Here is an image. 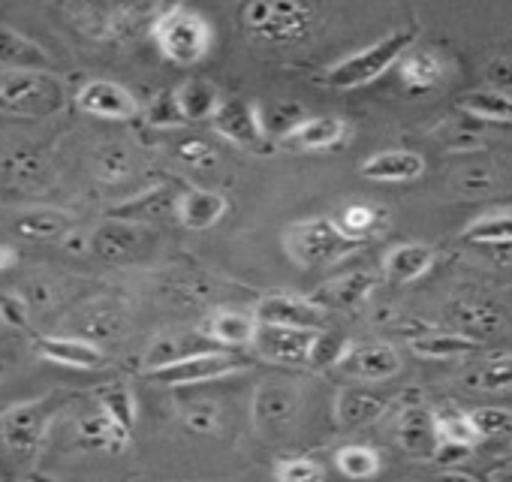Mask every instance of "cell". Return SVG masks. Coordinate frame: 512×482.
<instances>
[{"label": "cell", "mask_w": 512, "mask_h": 482, "mask_svg": "<svg viewBox=\"0 0 512 482\" xmlns=\"http://www.w3.org/2000/svg\"><path fill=\"white\" fill-rule=\"evenodd\" d=\"M431 263H434V248H428V245H398V248H392L389 254H386V263H383V269H386V278L389 281H395V284H410V281H416V278H422L428 269H431Z\"/></svg>", "instance_id": "obj_34"}, {"label": "cell", "mask_w": 512, "mask_h": 482, "mask_svg": "<svg viewBox=\"0 0 512 482\" xmlns=\"http://www.w3.org/2000/svg\"><path fill=\"white\" fill-rule=\"evenodd\" d=\"M61 245H64V251H67V254H85V251L91 248V238H88L85 232L73 229V232L61 241Z\"/></svg>", "instance_id": "obj_55"}, {"label": "cell", "mask_w": 512, "mask_h": 482, "mask_svg": "<svg viewBox=\"0 0 512 482\" xmlns=\"http://www.w3.org/2000/svg\"><path fill=\"white\" fill-rule=\"evenodd\" d=\"M73 232V217L61 208H28L13 217V235L37 245H52L64 241Z\"/></svg>", "instance_id": "obj_19"}, {"label": "cell", "mask_w": 512, "mask_h": 482, "mask_svg": "<svg viewBox=\"0 0 512 482\" xmlns=\"http://www.w3.org/2000/svg\"><path fill=\"white\" fill-rule=\"evenodd\" d=\"M52 413H55L52 398H37L10 407L0 416V455H7V461L16 467H28L46 440Z\"/></svg>", "instance_id": "obj_5"}, {"label": "cell", "mask_w": 512, "mask_h": 482, "mask_svg": "<svg viewBox=\"0 0 512 482\" xmlns=\"http://www.w3.org/2000/svg\"><path fill=\"white\" fill-rule=\"evenodd\" d=\"M434 425H437L440 443H452V446H464V449H473L479 443L470 416L464 410H458V407H440V410H434Z\"/></svg>", "instance_id": "obj_40"}, {"label": "cell", "mask_w": 512, "mask_h": 482, "mask_svg": "<svg viewBox=\"0 0 512 482\" xmlns=\"http://www.w3.org/2000/svg\"><path fill=\"white\" fill-rule=\"evenodd\" d=\"M356 248L359 245H353V241H347L335 229L332 217H308V220H296L293 226L284 229V251L302 269L338 263L347 254H353Z\"/></svg>", "instance_id": "obj_6"}, {"label": "cell", "mask_w": 512, "mask_h": 482, "mask_svg": "<svg viewBox=\"0 0 512 482\" xmlns=\"http://www.w3.org/2000/svg\"><path fill=\"white\" fill-rule=\"evenodd\" d=\"M172 97H175L181 121H211L223 100L220 88L211 85L208 79H187L172 91Z\"/></svg>", "instance_id": "obj_30"}, {"label": "cell", "mask_w": 512, "mask_h": 482, "mask_svg": "<svg viewBox=\"0 0 512 482\" xmlns=\"http://www.w3.org/2000/svg\"><path fill=\"white\" fill-rule=\"evenodd\" d=\"M88 238H91L88 251L94 257H100L103 263H112V266L145 263L157 248V235L145 223H133V220H121V217L106 220Z\"/></svg>", "instance_id": "obj_9"}, {"label": "cell", "mask_w": 512, "mask_h": 482, "mask_svg": "<svg viewBox=\"0 0 512 482\" xmlns=\"http://www.w3.org/2000/svg\"><path fill=\"white\" fill-rule=\"evenodd\" d=\"M455 187L461 193H467V196H485L494 187V175L485 166H467V169L458 172Z\"/></svg>", "instance_id": "obj_51"}, {"label": "cell", "mask_w": 512, "mask_h": 482, "mask_svg": "<svg viewBox=\"0 0 512 482\" xmlns=\"http://www.w3.org/2000/svg\"><path fill=\"white\" fill-rule=\"evenodd\" d=\"M28 317H31V308H28V302L19 293H4V296H0V320H4L7 326L22 329V326H28Z\"/></svg>", "instance_id": "obj_52"}, {"label": "cell", "mask_w": 512, "mask_h": 482, "mask_svg": "<svg viewBox=\"0 0 512 482\" xmlns=\"http://www.w3.org/2000/svg\"><path fill=\"white\" fill-rule=\"evenodd\" d=\"M256 317L253 311H241V308H220L214 311L205 326H202V335L214 344H229V347H244L253 341L256 335Z\"/></svg>", "instance_id": "obj_29"}, {"label": "cell", "mask_w": 512, "mask_h": 482, "mask_svg": "<svg viewBox=\"0 0 512 482\" xmlns=\"http://www.w3.org/2000/svg\"><path fill=\"white\" fill-rule=\"evenodd\" d=\"M94 169H97V178H103L109 184L124 181L133 169V151L124 142H106L94 154Z\"/></svg>", "instance_id": "obj_43"}, {"label": "cell", "mask_w": 512, "mask_h": 482, "mask_svg": "<svg viewBox=\"0 0 512 482\" xmlns=\"http://www.w3.org/2000/svg\"><path fill=\"white\" fill-rule=\"evenodd\" d=\"M238 368H241V362L232 353L208 350V353L172 362L166 368L148 371V380H154L160 386H202V383L220 380V377H226V374H232Z\"/></svg>", "instance_id": "obj_11"}, {"label": "cell", "mask_w": 512, "mask_h": 482, "mask_svg": "<svg viewBox=\"0 0 512 482\" xmlns=\"http://www.w3.org/2000/svg\"><path fill=\"white\" fill-rule=\"evenodd\" d=\"M485 76L491 82L494 91H503L512 97V58H500V61H491L485 67Z\"/></svg>", "instance_id": "obj_54"}, {"label": "cell", "mask_w": 512, "mask_h": 482, "mask_svg": "<svg viewBox=\"0 0 512 482\" xmlns=\"http://www.w3.org/2000/svg\"><path fill=\"white\" fill-rule=\"evenodd\" d=\"M335 464L341 470V476L353 479V482H365L374 479L380 473V455L365 446V443H347L335 452Z\"/></svg>", "instance_id": "obj_39"}, {"label": "cell", "mask_w": 512, "mask_h": 482, "mask_svg": "<svg viewBox=\"0 0 512 482\" xmlns=\"http://www.w3.org/2000/svg\"><path fill=\"white\" fill-rule=\"evenodd\" d=\"M410 350L422 359H461L479 350V341L464 338L458 332H419L410 338Z\"/></svg>", "instance_id": "obj_32"}, {"label": "cell", "mask_w": 512, "mask_h": 482, "mask_svg": "<svg viewBox=\"0 0 512 482\" xmlns=\"http://www.w3.org/2000/svg\"><path fill=\"white\" fill-rule=\"evenodd\" d=\"M422 172H425V157L407 148L380 151L362 163V175L368 181H413Z\"/></svg>", "instance_id": "obj_28"}, {"label": "cell", "mask_w": 512, "mask_h": 482, "mask_svg": "<svg viewBox=\"0 0 512 482\" xmlns=\"http://www.w3.org/2000/svg\"><path fill=\"white\" fill-rule=\"evenodd\" d=\"M386 398L374 389H365V386H347L341 389L338 401H335V419L341 428H365L371 422H377L386 410Z\"/></svg>", "instance_id": "obj_23"}, {"label": "cell", "mask_w": 512, "mask_h": 482, "mask_svg": "<svg viewBox=\"0 0 512 482\" xmlns=\"http://www.w3.org/2000/svg\"><path fill=\"white\" fill-rule=\"evenodd\" d=\"M208 350H217L214 341H208L205 335H196V332L160 335V338H154V344L145 350V374H148V371H157V368H166V365H172V362H181V359L208 353Z\"/></svg>", "instance_id": "obj_27"}, {"label": "cell", "mask_w": 512, "mask_h": 482, "mask_svg": "<svg viewBox=\"0 0 512 482\" xmlns=\"http://www.w3.org/2000/svg\"><path fill=\"white\" fill-rule=\"evenodd\" d=\"M398 443L407 455L416 458H434L440 437H437V425H434V410L413 404L401 413L398 419Z\"/></svg>", "instance_id": "obj_21"}, {"label": "cell", "mask_w": 512, "mask_h": 482, "mask_svg": "<svg viewBox=\"0 0 512 482\" xmlns=\"http://www.w3.org/2000/svg\"><path fill=\"white\" fill-rule=\"evenodd\" d=\"M464 238L485 248H512V208H500L476 217L464 229Z\"/></svg>", "instance_id": "obj_36"}, {"label": "cell", "mask_w": 512, "mask_h": 482, "mask_svg": "<svg viewBox=\"0 0 512 482\" xmlns=\"http://www.w3.org/2000/svg\"><path fill=\"white\" fill-rule=\"evenodd\" d=\"M67 287L58 275H34L31 281H25V290L19 293L28 308H37V311H46V308H55L61 299H64Z\"/></svg>", "instance_id": "obj_44"}, {"label": "cell", "mask_w": 512, "mask_h": 482, "mask_svg": "<svg viewBox=\"0 0 512 482\" xmlns=\"http://www.w3.org/2000/svg\"><path fill=\"white\" fill-rule=\"evenodd\" d=\"M0 70L7 73H49L52 58L46 49L25 34L0 25Z\"/></svg>", "instance_id": "obj_20"}, {"label": "cell", "mask_w": 512, "mask_h": 482, "mask_svg": "<svg viewBox=\"0 0 512 482\" xmlns=\"http://www.w3.org/2000/svg\"><path fill=\"white\" fill-rule=\"evenodd\" d=\"M416 43V31H392L389 37L371 43L368 49L344 58L341 64H335L329 73H326V85L332 88H341V91H350V88H362L374 79H380L389 67H395L401 61V55L407 49H413Z\"/></svg>", "instance_id": "obj_7"}, {"label": "cell", "mask_w": 512, "mask_h": 482, "mask_svg": "<svg viewBox=\"0 0 512 482\" xmlns=\"http://www.w3.org/2000/svg\"><path fill=\"white\" fill-rule=\"evenodd\" d=\"M67 329L73 338H82L100 347V341H118L127 332V311L109 299L91 302L67 320Z\"/></svg>", "instance_id": "obj_13"}, {"label": "cell", "mask_w": 512, "mask_h": 482, "mask_svg": "<svg viewBox=\"0 0 512 482\" xmlns=\"http://www.w3.org/2000/svg\"><path fill=\"white\" fill-rule=\"evenodd\" d=\"M211 124L226 142H232L238 148H247V151L269 148V136L263 130V112H260V106L244 97H223Z\"/></svg>", "instance_id": "obj_10"}, {"label": "cell", "mask_w": 512, "mask_h": 482, "mask_svg": "<svg viewBox=\"0 0 512 482\" xmlns=\"http://www.w3.org/2000/svg\"><path fill=\"white\" fill-rule=\"evenodd\" d=\"M380 217H383V211H377L374 205L353 202V205L341 208L338 217H332V223H335V229H338L347 241H353V245H362V241L377 229Z\"/></svg>", "instance_id": "obj_37"}, {"label": "cell", "mask_w": 512, "mask_h": 482, "mask_svg": "<svg viewBox=\"0 0 512 482\" xmlns=\"http://www.w3.org/2000/svg\"><path fill=\"white\" fill-rule=\"evenodd\" d=\"M76 437L79 443L91 446V449H100V452H121L130 440V431L121 428L115 419H109L103 410L91 413V416H82L79 425H76Z\"/></svg>", "instance_id": "obj_33"}, {"label": "cell", "mask_w": 512, "mask_h": 482, "mask_svg": "<svg viewBox=\"0 0 512 482\" xmlns=\"http://www.w3.org/2000/svg\"><path fill=\"white\" fill-rule=\"evenodd\" d=\"M175 214H178L181 226H187L193 232L211 229L226 214V196L214 193V190H202V187L184 190L175 202Z\"/></svg>", "instance_id": "obj_25"}, {"label": "cell", "mask_w": 512, "mask_h": 482, "mask_svg": "<svg viewBox=\"0 0 512 482\" xmlns=\"http://www.w3.org/2000/svg\"><path fill=\"white\" fill-rule=\"evenodd\" d=\"M13 371V356L7 350H0V380H7Z\"/></svg>", "instance_id": "obj_57"}, {"label": "cell", "mask_w": 512, "mask_h": 482, "mask_svg": "<svg viewBox=\"0 0 512 482\" xmlns=\"http://www.w3.org/2000/svg\"><path fill=\"white\" fill-rule=\"evenodd\" d=\"M299 121H305V112H302V106H296V103H281V106H272L266 115H263V130H266V136L272 139H284Z\"/></svg>", "instance_id": "obj_50"}, {"label": "cell", "mask_w": 512, "mask_h": 482, "mask_svg": "<svg viewBox=\"0 0 512 482\" xmlns=\"http://www.w3.org/2000/svg\"><path fill=\"white\" fill-rule=\"evenodd\" d=\"M458 109L476 121H497V124H512V97L494 88L470 91L458 100Z\"/></svg>", "instance_id": "obj_35"}, {"label": "cell", "mask_w": 512, "mask_h": 482, "mask_svg": "<svg viewBox=\"0 0 512 482\" xmlns=\"http://www.w3.org/2000/svg\"><path fill=\"white\" fill-rule=\"evenodd\" d=\"M76 106L85 115L94 118H109V121H130L139 115V100L118 82L109 79H94L76 94Z\"/></svg>", "instance_id": "obj_14"}, {"label": "cell", "mask_w": 512, "mask_h": 482, "mask_svg": "<svg viewBox=\"0 0 512 482\" xmlns=\"http://www.w3.org/2000/svg\"><path fill=\"white\" fill-rule=\"evenodd\" d=\"M341 368L356 380L380 383L401 371V359L389 344H362V347L347 350V356L341 359Z\"/></svg>", "instance_id": "obj_17"}, {"label": "cell", "mask_w": 512, "mask_h": 482, "mask_svg": "<svg viewBox=\"0 0 512 482\" xmlns=\"http://www.w3.org/2000/svg\"><path fill=\"white\" fill-rule=\"evenodd\" d=\"M0 172H4L19 187H37V184H43L49 178L46 163L40 160V154L25 151V148L22 151H10L4 157V163H0Z\"/></svg>", "instance_id": "obj_41"}, {"label": "cell", "mask_w": 512, "mask_h": 482, "mask_svg": "<svg viewBox=\"0 0 512 482\" xmlns=\"http://www.w3.org/2000/svg\"><path fill=\"white\" fill-rule=\"evenodd\" d=\"M467 416H470L479 440H497V437L512 434V410H506V407H479Z\"/></svg>", "instance_id": "obj_45"}, {"label": "cell", "mask_w": 512, "mask_h": 482, "mask_svg": "<svg viewBox=\"0 0 512 482\" xmlns=\"http://www.w3.org/2000/svg\"><path fill=\"white\" fill-rule=\"evenodd\" d=\"M175 157H178V163H184V166L193 169V172H211V169H217V163H220L217 148H214L208 139H199V136H190V139L178 142Z\"/></svg>", "instance_id": "obj_46"}, {"label": "cell", "mask_w": 512, "mask_h": 482, "mask_svg": "<svg viewBox=\"0 0 512 482\" xmlns=\"http://www.w3.org/2000/svg\"><path fill=\"white\" fill-rule=\"evenodd\" d=\"M302 389L287 380H266L256 386L250 401V419L253 428L263 440H281L287 437L302 413Z\"/></svg>", "instance_id": "obj_8"}, {"label": "cell", "mask_w": 512, "mask_h": 482, "mask_svg": "<svg viewBox=\"0 0 512 482\" xmlns=\"http://www.w3.org/2000/svg\"><path fill=\"white\" fill-rule=\"evenodd\" d=\"M16 266V251L10 245H0V272H7Z\"/></svg>", "instance_id": "obj_56"}, {"label": "cell", "mask_w": 512, "mask_h": 482, "mask_svg": "<svg viewBox=\"0 0 512 482\" xmlns=\"http://www.w3.org/2000/svg\"><path fill=\"white\" fill-rule=\"evenodd\" d=\"M181 422L190 434L217 437L223 431V407L217 401H190L181 407Z\"/></svg>", "instance_id": "obj_42"}, {"label": "cell", "mask_w": 512, "mask_h": 482, "mask_svg": "<svg viewBox=\"0 0 512 482\" xmlns=\"http://www.w3.org/2000/svg\"><path fill=\"white\" fill-rule=\"evenodd\" d=\"M398 76L410 94L434 91L446 79V58L434 49H407L398 61Z\"/></svg>", "instance_id": "obj_22"}, {"label": "cell", "mask_w": 512, "mask_h": 482, "mask_svg": "<svg viewBox=\"0 0 512 482\" xmlns=\"http://www.w3.org/2000/svg\"><path fill=\"white\" fill-rule=\"evenodd\" d=\"M67 91L52 73H4L0 76V112L16 118H52L64 109Z\"/></svg>", "instance_id": "obj_4"}, {"label": "cell", "mask_w": 512, "mask_h": 482, "mask_svg": "<svg viewBox=\"0 0 512 482\" xmlns=\"http://www.w3.org/2000/svg\"><path fill=\"white\" fill-rule=\"evenodd\" d=\"M256 323L263 326H287V329H305V332H320L326 323V311H320L311 299L302 296H266L253 311Z\"/></svg>", "instance_id": "obj_12"}, {"label": "cell", "mask_w": 512, "mask_h": 482, "mask_svg": "<svg viewBox=\"0 0 512 482\" xmlns=\"http://www.w3.org/2000/svg\"><path fill=\"white\" fill-rule=\"evenodd\" d=\"M148 121H151V124H157V127L181 124V115H178L175 97H172V94H157V97L148 103Z\"/></svg>", "instance_id": "obj_53"}, {"label": "cell", "mask_w": 512, "mask_h": 482, "mask_svg": "<svg viewBox=\"0 0 512 482\" xmlns=\"http://www.w3.org/2000/svg\"><path fill=\"white\" fill-rule=\"evenodd\" d=\"M377 287V278L371 272H350V275H341L329 284H323L314 296H308L320 311H350V308H359L371 290Z\"/></svg>", "instance_id": "obj_18"}, {"label": "cell", "mask_w": 512, "mask_h": 482, "mask_svg": "<svg viewBox=\"0 0 512 482\" xmlns=\"http://www.w3.org/2000/svg\"><path fill=\"white\" fill-rule=\"evenodd\" d=\"M443 136V145L452 148V151H470V148H479L482 145V121L470 118L461 112L458 121H446V127L440 130Z\"/></svg>", "instance_id": "obj_48"}, {"label": "cell", "mask_w": 512, "mask_h": 482, "mask_svg": "<svg viewBox=\"0 0 512 482\" xmlns=\"http://www.w3.org/2000/svg\"><path fill=\"white\" fill-rule=\"evenodd\" d=\"M61 13L88 40H94V43H121V40H130L145 22H154L157 7H151V4H97V0H76V4H64Z\"/></svg>", "instance_id": "obj_3"}, {"label": "cell", "mask_w": 512, "mask_h": 482, "mask_svg": "<svg viewBox=\"0 0 512 482\" xmlns=\"http://www.w3.org/2000/svg\"><path fill=\"white\" fill-rule=\"evenodd\" d=\"M151 40L160 55L178 67L199 64L211 49V25L190 7H166L151 22Z\"/></svg>", "instance_id": "obj_2"}, {"label": "cell", "mask_w": 512, "mask_h": 482, "mask_svg": "<svg viewBox=\"0 0 512 482\" xmlns=\"http://www.w3.org/2000/svg\"><path fill=\"white\" fill-rule=\"evenodd\" d=\"M500 476H506V479H512V458L506 461V467L500 470Z\"/></svg>", "instance_id": "obj_58"}, {"label": "cell", "mask_w": 512, "mask_h": 482, "mask_svg": "<svg viewBox=\"0 0 512 482\" xmlns=\"http://www.w3.org/2000/svg\"><path fill=\"white\" fill-rule=\"evenodd\" d=\"M34 350L40 359L64 365V368L94 371V368H103V362H106V353L97 344H88V341L73 338V335H40L34 341Z\"/></svg>", "instance_id": "obj_16"}, {"label": "cell", "mask_w": 512, "mask_h": 482, "mask_svg": "<svg viewBox=\"0 0 512 482\" xmlns=\"http://www.w3.org/2000/svg\"><path fill=\"white\" fill-rule=\"evenodd\" d=\"M347 136V124L338 115H314L299 121L281 142L299 151H323V148H335L341 145Z\"/></svg>", "instance_id": "obj_24"}, {"label": "cell", "mask_w": 512, "mask_h": 482, "mask_svg": "<svg viewBox=\"0 0 512 482\" xmlns=\"http://www.w3.org/2000/svg\"><path fill=\"white\" fill-rule=\"evenodd\" d=\"M452 326L458 335L473 338V341H485L491 335H497L503 329V314L488 305V302H476V299H458L449 308Z\"/></svg>", "instance_id": "obj_26"}, {"label": "cell", "mask_w": 512, "mask_h": 482, "mask_svg": "<svg viewBox=\"0 0 512 482\" xmlns=\"http://www.w3.org/2000/svg\"><path fill=\"white\" fill-rule=\"evenodd\" d=\"M97 404H100V410L109 419H115L121 428L133 431L136 416H139V407H136V395L130 392V386H124V383H106V386H100L97 389Z\"/></svg>", "instance_id": "obj_38"}, {"label": "cell", "mask_w": 512, "mask_h": 482, "mask_svg": "<svg viewBox=\"0 0 512 482\" xmlns=\"http://www.w3.org/2000/svg\"><path fill=\"white\" fill-rule=\"evenodd\" d=\"M314 332L305 329H287V326H256V335L250 347L269 362L278 365H305L308 350H311Z\"/></svg>", "instance_id": "obj_15"}, {"label": "cell", "mask_w": 512, "mask_h": 482, "mask_svg": "<svg viewBox=\"0 0 512 482\" xmlns=\"http://www.w3.org/2000/svg\"><path fill=\"white\" fill-rule=\"evenodd\" d=\"M275 482H323V464L314 458H281L272 467Z\"/></svg>", "instance_id": "obj_49"}, {"label": "cell", "mask_w": 512, "mask_h": 482, "mask_svg": "<svg viewBox=\"0 0 512 482\" xmlns=\"http://www.w3.org/2000/svg\"><path fill=\"white\" fill-rule=\"evenodd\" d=\"M314 7L299 0H253L241 10V31L260 46H299L314 31Z\"/></svg>", "instance_id": "obj_1"}, {"label": "cell", "mask_w": 512, "mask_h": 482, "mask_svg": "<svg viewBox=\"0 0 512 482\" xmlns=\"http://www.w3.org/2000/svg\"><path fill=\"white\" fill-rule=\"evenodd\" d=\"M464 386L470 392H506L512 389V353H494L479 359L464 371Z\"/></svg>", "instance_id": "obj_31"}, {"label": "cell", "mask_w": 512, "mask_h": 482, "mask_svg": "<svg viewBox=\"0 0 512 482\" xmlns=\"http://www.w3.org/2000/svg\"><path fill=\"white\" fill-rule=\"evenodd\" d=\"M347 350H350V344L344 341V335L320 329V332H314V341H311V350H308V365H314V368L341 365Z\"/></svg>", "instance_id": "obj_47"}]
</instances>
